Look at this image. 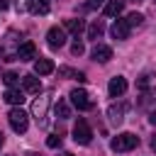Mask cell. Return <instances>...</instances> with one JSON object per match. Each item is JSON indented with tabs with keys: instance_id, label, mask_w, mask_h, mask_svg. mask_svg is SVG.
I'll return each instance as SVG.
<instances>
[{
	"instance_id": "27",
	"label": "cell",
	"mask_w": 156,
	"mask_h": 156,
	"mask_svg": "<svg viewBox=\"0 0 156 156\" xmlns=\"http://www.w3.org/2000/svg\"><path fill=\"white\" fill-rule=\"evenodd\" d=\"M151 149H154V151H156V134H154V136H151Z\"/></svg>"
},
{
	"instance_id": "30",
	"label": "cell",
	"mask_w": 156,
	"mask_h": 156,
	"mask_svg": "<svg viewBox=\"0 0 156 156\" xmlns=\"http://www.w3.org/2000/svg\"><path fill=\"white\" fill-rule=\"evenodd\" d=\"M27 156H41V154H34V151H29V154H27Z\"/></svg>"
},
{
	"instance_id": "9",
	"label": "cell",
	"mask_w": 156,
	"mask_h": 156,
	"mask_svg": "<svg viewBox=\"0 0 156 156\" xmlns=\"http://www.w3.org/2000/svg\"><path fill=\"white\" fill-rule=\"evenodd\" d=\"M107 93H110V98L124 95V93H127V80H124L122 76H115V78L110 80V85H107Z\"/></svg>"
},
{
	"instance_id": "3",
	"label": "cell",
	"mask_w": 156,
	"mask_h": 156,
	"mask_svg": "<svg viewBox=\"0 0 156 156\" xmlns=\"http://www.w3.org/2000/svg\"><path fill=\"white\" fill-rule=\"evenodd\" d=\"M73 139H76V144H83V146H88V144L93 141V129H90V124H88L85 119H78V122H76V127H73Z\"/></svg>"
},
{
	"instance_id": "13",
	"label": "cell",
	"mask_w": 156,
	"mask_h": 156,
	"mask_svg": "<svg viewBox=\"0 0 156 156\" xmlns=\"http://www.w3.org/2000/svg\"><path fill=\"white\" fill-rule=\"evenodd\" d=\"M22 88L27 93H39L41 90V83H39V78L34 73H29V76H22Z\"/></svg>"
},
{
	"instance_id": "1",
	"label": "cell",
	"mask_w": 156,
	"mask_h": 156,
	"mask_svg": "<svg viewBox=\"0 0 156 156\" xmlns=\"http://www.w3.org/2000/svg\"><path fill=\"white\" fill-rule=\"evenodd\" d=\"M136 146H139V136L132 134V132H122V134H117V136L110 141V149L117 151V154L132 151V149H136Z\"/></svg>"
},
{
	"instance_id": "21",
	"label": "cell",
	"mask_w": 156,
	"mask_h": 156,
	"mask_svg": "<svg viewBox=\"0 0 156 156\" xmlns=\"http://www.w3.org/2000/svg\"><path fill=\"white\" fill-rule=\"evenodd\" d=\"M2 80H5V85H7V88H15V85H17V83H20L22 78H20V76H17L15 71H7V73L2 76Z\"/></svg>"
},
{
	"instance_id": "17",
	"label": "cell",
	"mask_w": 156,
	"mask_h": 156,
	"mask_svg": "<svg viewBox=\"0 0 156 156\" xmlns=\"http://www.w3.org/2000/svg\"><path fill=\"white\" fill-rule=\"evenodd\" d=\"M63 29H68L71 34H76V37H78V34H80V32L85 29V22H83V20H66Z\"/></svg>"
},
{
	"instance_id": "22",
	"label": "cell",
	"mask_w": 156,
	"mask_h": 156,
	"mask_svg": "<svg viewBox=\"0 0 156 156\" xmlns=\"http://www.w3.org/2000/svg\"><path fill=\"white\" fill-rule=\"evenodd\" d=\"M61 141H63V139H61V134H54V136H49V139H46V146H49V149H58V146H61Z\"/></svg>"
},
{
	"instance_id": "26",
	"label": "cell",
	"mask_w": 156,
	"mask_h": 156,
	"mask_svg": "<svg viewBox=\"0 0 156 156\" xmlns=\"http://www.w3.org/2000/svg\"><path fill=\"white\" fill-rule=\"evenodd\" d=\"M0 10H7V0H0Z\"/></svg>"
},
{
	"instance_id": "12",
	"label": "cell",
	"mask_w": 156,
	"mask_h": 156,
	"mask_svg": "<svg viewBox=\"0 0 156 156\" xmlns=\"http://www.w3.org/2000/svg\"><path fill=\"white\" fill-rule=\"evenodd\" d=\"M54 71V61L51 58H37L34 61V73L37 76H49Z\"/></svg>"
},
{
	"instance_id": "18",
	"label": "cell",
	"mask_w": 156,
	"mask_h": 156,
	"mask_svg": "<svg viewBox=\"0 0 156 156\" xmlns=\"http://www.w3.org/2000/svg\"><path fill=\"white\" fill-rule=\"evenodd\" d=\"M102 32H105V27H102V22H100V20H95V22H93V24L88 27V39H93V41H98Z\"/></svg>"
},
{
	"instance_id": "16",
	"label": "cell",
	"mask_w": 156,
	"mask_h": 156,
	"mask_svg": "<svg viewBox=\"0 0 156 156\" xmlns=\"http://www.w3.org/2000/svg\"><path fill=\"white\" fill-rule=\"evenodd\" d=\"M124 10V0H107L105 2V15L107 17H117Z\"/></svg>"
},
{
	"instance_id": "31",
	"label": "cell",
	"mask_w": 156,
	"mask_h": 156,
	"mask_svg": "<svg viewBox=\"0 0 156 156\" xmlns=\"http://www.w3.org/2000/svg\"><path fill=\"white\" fill-rule=\"evenodd\" d=\"M63 156H73V154H71V151H63Z\"/></svg>"
},
{
	"instance_id": "10",
	"label": "cell",
	"mask_w": 156,
	"mask_h": 156,
	"mask_svg": "<svg viewBox=\"0 0 156 156\" xmlns=\"http://www.w3.org/2000/svg\"><path fill=\"white\" fill-rule=\"evenodd\" d=\"M110 34H112L115 39H127V37H129V24H127L124 20H115L112 27H110Z\"/></svg>"
},
{
	"instance_id": "5",
	"label": "cell",
	"mask_w": 156,
	"mask_h": 156,
	"mask_svg": "<svg viewBox=\"0 0 156 156\" xmlns=\"http://www.w3.org/2000/svg\"><path fill=\"white\" fill-rule=\"evenodd\" d=\"M46 44H49L51 49H61V46L66 44V29H63V27H51V29L46 32Z\"/></svg>"
},
{
	"instance_id": "23",
	"label": "cell",
	"mask_w": 156,
	"mask_h": 156,
	"mask_svg": "<svg viewBox=\"0 0 156 156\" xmlns=\"http://www.w3.org/2000/svg\"><path fill=\"white\" fill-rule=\"evenodd\" d=\"M83 51H85V46H83V41H78V39H76V41L71 44V54H73V56H80Z\"/></svg>"
},
{
	"instance_id": "2",
	"label": "cell",
	"mask_w": 156,
	"mask_h": 156,
	"mask_svg": "<svg viewBox=\"0 0 156 156\" xmlns=\"http://www.w3.org/2000/svg\"><path fill=\"white\" fill-rule=\"evenodd\" d=\"M7 122H10V127H12L17 134H24L27 127H29V115H27L22 107H12V110L7 112Z\"/></svg>"
},
{
	"instance_id": "29",
	"label": "cell",
	"mask_w": 156,
	"mask_h": 156,
	"mask_svg": "<svg viewBox=\"0 0 156 156\" xmlns=\"http://www.w3.org/2000/svg\"><path fill=\"white\" fill-rule=\"evenodd\" d=\"M2 144H5V136H2V132H0V146H2Z\"/></svg>"
},
{
	"instance_id": "11",
	"label": "cell",
	"mask_w": 156,
	"mask_h": 156,
	"mask_svg": "<svg viewBox=\"0 0 156 156\" xmlns=\"http://www.w3.org/2000/svg\"><path fill=\"white\" fill-rule=\"evenodd\" d=\"M93 58H95L98 63H107V61L112 58V49L105 46V44H95V46H93Z\"/></svg>"
},
{
	"instance_id": "19",
	"label": "cell",
	"mask_w": 156,
	"mask_h": 156,
	"mask_svg": "<svg viewBox=\"0 0 156 156\" xmlns=\"http://www.w3.org/2000/svg\"><path fill=\"white\" fill-rule=\"evenodd\" d=\"M56 115H58L61 119H68V117H71V107H68L66 100H58V102H56Z\"/></svg>"
},
{
	"instance_id": "7",
	"label": "cell",
	"mask_w": 156,
	"mask_h": 156,
	"mask_svg": "<svg viewBox=\"0 0 156 156\" xmlns=\"http://www.w3.org/2000/svg\"><path fill=\"white\" fill-rule=\"evenodd\" d=\"M34 56H37V46L32 41H22L17 54H15V61H32Z\"/></svg>"
},
{
	"instance_id": "15",
	"label": "cell",
	"mask_w": 156,
	"mask_h": 156,
	"mask_svg": "<svg viewBox=\"0 0 156 156\" xmlns=\"http://www.w3.org/2000/svg\"><path fill=\"white\" fill-rule=\"evenodd\" d=\"M27 10L32 15H46L49 12V0H27Z\"/></svg>"
},
{
	"instance_id": "14",
	"label": "cell",
	"mask_w": 156,
	"mask_h": 156,
	"mask_svg": "<svg viewBox=\"0 0 156 156\" xmlns=\"http://www.w3.org/2000/svg\"><path fill=\"white\" fill-rule=\"evenodd\" d=\"M5 100H7L10 105L20 107V105L24 102V93H22L20 88H7V90H5Z\"/></svg>"
},
{
	"instance_id": "4",
	"label": "cell",
	"mask_w": 156,
	"mask_h": 156,
	"mask_svg": "<svg viewBox=\"0 0 156 156\" xmlns=\"http://www.w3.org/2000/svg\"><path fill=\"white\" fill-rule=\"evenodd\" d=\"M68 98H71V105H73L76 110H90V107H93V100H90V95H88L83 88L71 90V93H68Z\"/></svg>"
},
{
	"instance_id": "6",
	"label": "cell",
	"mask_w": 156,
	"mask_h": 156,
	"mask_svg": "<svg viewBox=\"0 0 156 156\" xmlns=\"http://www.w3.org/2000/svg\"><path fill=\"white\" fill-rule=\"evenodd\" d=\"M124 112H127V102H115V105H110V110H107V117H110V122L115 124V127H119L122 122H124Z\"/></svg>"
},
{
	"instance_id": "20",
	"label": "cell",
	"mask_w": 156,
	"mask_h": 156,
	"mask_svg": "<svg viewBox=\"0 0 156 156\" xmlns=\"http://www.w3.org/2000/svg\"><path fill=\"white\" fill-rule=\"evenodd\" d=\"M124 22L129 24V29H132V27H139V24L144 22V15H139V12H132V15H127V17H124Z\"/></svg>"
},
{
	"instance_id": "28",
	"label": "cell",
	"mask_w": 156,
	"mask_h": 156,
	"mask_svg": "<svg viewBox=\"0 0 156 156\" xmlns=\"http://www.w3.org/2000/svg\"><path fill=\"white\" fill-rule=\"evenodd\" d=\"M124 2H134V5H139V2H144V0H124Z\"/></svg>"
},
{
	"instance_id": "25",
	"label": "cell",
	"mask_w": 156,
	"mask_h": 156,
	"mask_svg": "<svg viewBox=\"0 0 156 156\" xmlns=\"http://www.w3.org/2000/svg\"><path fill=\"white\" fill-rule=\"evenodd\" d=\"M149 122H151V124H156V112H151V115H149Z\"/></svg>"
},
{
	"instance_id": "8",
	"label": "cell",
	"mask_w": 156,
	"mask_h": 156,
	"mask_svg": "<svg viewBox=\"0 0 156 156\" xmlns=\"http://www.w3.org/2000/svg\"><path fill=\"white\" fill-rule=\"evenodd\" d=\"M46 107H49V98H46V95H44V98H37V100L32 102V115L39 119V124L46 122V119H44V117H46Z\"/></svg>"
},
{
	"instance_id": "24",
	"label": "cell",
	"mask_w": 156,
	"mask_h": 156,
	"mask_svg": "<svg viewBox=\"0 0 156 156\" xmlns=\"http://www.w3.org/2000/svg\"><path fill=\"white\" fill-rule=\"evenodd\" d=\"M107 0H88L85 2V10H98V7H102Z\"/></svg>"
}]
</instances>
